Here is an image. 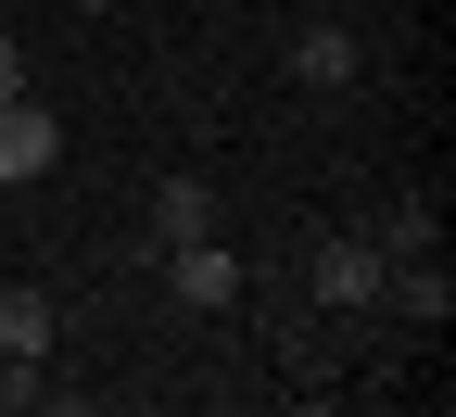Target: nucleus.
Instances as JSON below:
<instances>
[{
    "instance_id": "nucleus-1",
    "label": "nucleus",
    "mask_w": 456,
    "mask_h": 417,
    "mask_svg": "<svg viewBox=\"0 0 456 417\" xmlns=\"http://www.w3.org/2000/svg\"><path fill=\"white\" fill-rule=\"evenodd\" d=\"M64 164V127H51V101H0V190H26V177H51Z\"/></svg>"
},
{
    "instance_id": "nucleus-2",
    "label": "nucleus",
    "mask_w": 456,
    "mask_h": 417,
    "mask_svg": "<svg viewBox=\"0 0 456 417\" xmlns=\"http://www.w3.org/2000/svg\"><path fill=\"white\" fill-rule=\"evenodd\" d=\"M165 291H178V304H203V317H228V304H241V266L216 253V228H203V241H178V253H165Z\"/></svg>"
},
{
    "instance_id": "nucleus-3",
    "label": "nucleus",
    "mask_w": 456,
    "mask_h": 417,
    "mask_svg": "<svg viewBox=\"0 0 456 417\" xmlns=\"http://www.w3.org/2000/svg\"><path fill=\"white\" fill-rule=\"evenodd\" d=\"M305 278H317V304H380V278H393V266H380V241H317Z\"/></svg>"
},
{
    "instance_id": "nucleus-4",
    "label": "nucleus",
    "mask_w": 456,
    "mask_h": 417,
    "mask_svg": "<svg viewBox=\"0 0 456 417\" xmlns=\"http://www.w3.org/2000/svg\"><path fill=\"white\" fill-rule=\"evenodd\" d=\"M203 228H216V190H203V177H165V190H152V253L203 241Z\"/></svg>"
},
{
    "instance_id": "nucleus-5",
    "label": "nucleus",
    "mask_w": 456,
    "mask_h": 417,
    "mask_svg": "<svg viewBox=\"0 0 456 417\" xmlns=\"http://www.w3.org/2000/svg\"><path fill=\"white\" fill-rule=\"evenodd\" d=\"M51 341H64V304H51V291H0V354H26V367H38Z\"/></svg>"
},
{
    "instance_id": "nucleus-6",
    "label": "nucleus",
    "mask_w": 456,
    "mask_h": 417,
    "mask_svg": "<svg viewBox=\"0 0 456 417\" xmlns=\"http://www.w3.org/2000/svg\"><path fill=\"white\" fill-rule=\"evenodd\" d=\"M292 64H305V89H355V64H368V51L342 38V26H305V38H292Z\"/></svg>"
},
{
    "instance_id": "nucleus-7",
    "label": "nucleus",
    "mask_w": 456,
    "mask_h": 417,
    "mask_svg": "<svg viewBox=\"0 0 456 417\" xmlns=\"http://www.w3.org/2000/svg\"><path fill=\"white\" fill-rule=\"evenodd\" d=\"M368 241H380V266H406V253H431V203H393V215L368 228Z\"/></svg>"
},
{
    "instance_id": "nucleus-8",
    "label": "nucleus",
    "mask_w": 456,
    "mask_h": 417,
    "mask_svg": "<svg viewBox=\"0 0 456 417\" xmlns=\"http://www.w3.org/2000/svg\"><path fill=\"white\" fill-rule=\"evenodd\" d=\"M13 89H26V64H13V38H0V101H13Z\"/></svg>"
},
{
    "instance_id": "nucleus-9",
    "label": "nucleus",
    "mask_w": 456,
    "mask_h": 417,
    "mask_svg": "<svg viewBox=\"0 0 456 417\" xmlns=\"http://www.w3.org/2000/svg\"><path fill=\"white\" fill-rule=\"evenodd\" d=\"M89 13H102V0H89Z\"/></svg>"
}]
</instances>
